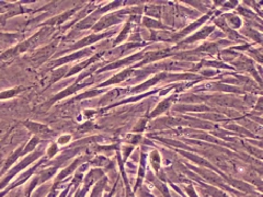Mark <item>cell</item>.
<instances>
[{"instance_id": "cell-1", "label": "cell", "mask_w": 263, "mask_h": 197, "mask_svg": "<svg viewBox=\"0 0 263 197\" xmlns=\"http://www.w3.org/2000/svg\"><path fill=\"white\" fill-rule=\"evenodd\" d=\"M0 165H2V160H0Z\"/></svg>"}]
</instances>
